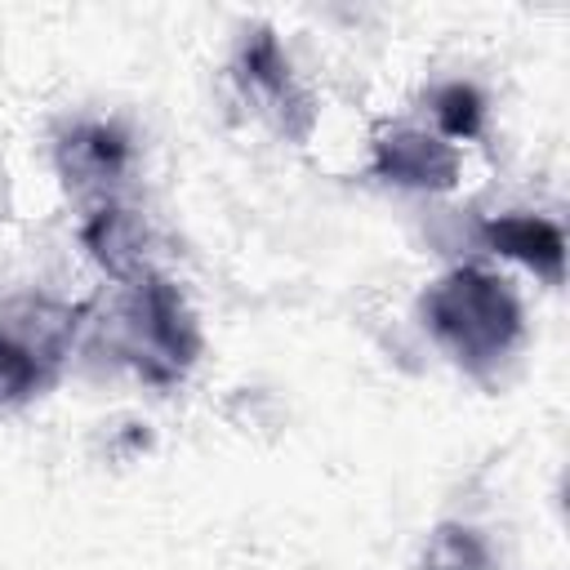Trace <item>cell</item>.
Instances as JSON below:
<instances>
[{
    "label": "cell",
    "mask_w": 570,
    "mask_h": 570,
    "mask_svg": "<svg viewBox=\"0 0 570 570\" xmlns=\"http://www.w3.org/2000/svg\"><path fill=\"white\" fill-rule=\"evenodd\" d=\"M423 321L436 334V343L450 347V356L472 374L499 365L521 338V307L512 289L476 267H459L441 276L423 294Z\"/></svg>",
    "instance_id": "6da1fadb"
},
{
    "label": "cell",
    "mask_w": 570,
    "mask_h": 570,
    "mask_svg": "<svg viewBox=\"0 0 570 570\" xmlns=\"http://www.w3.org/2000/svg\"><path fill=\"white\" fill-rule=\"evenodd\" d=\"M120 334H125V356L156 383L178 379L200 347V334L183 294L160 276L134 281V294L120 316Z\"/></svg>",
    "instance_id": "7a4b0ae2"
},
{
    "label": "cell",
    "mask_w": 570,
    "mask_h": 570,
    "mask_svg": "<svg viewBox=\"0 0 570 570\" xmlns=\"http://www.w3.org/2000/svg\"><path fill=\"white\" fill-rule=\"evenodd\" d=\"M374 174L401 187H450L459 178V151L419 129H401L379 142Z\"/></svg>",
    "instance_id": "3957f363"
},
{
    "label": "cell",
    "mask_w": 570,
    "mask_h": 570,
    "mask_svg": "<svg viewBox=\"0 0 570 570\" xmlns=\"http://www.w3.org/2000/svg\"><path fill=\"white\" fill-rule=\"evenodd\" d=\"M0 334L18 343L27 356H36L40 365H53L76 334V312L53 298H18L4 307Z\"/></svg>",
    "instance_id": "277c9868"
},
{
    "label": "cell",
    "mask_w": 570,
    "mask_h": 570,
    "mask_svg": "<svg viewBox=\"0 0 570 570\" xmlns=\"http://www.w3.org/2000/svg\"><path fill=\"white\" fill-rule=\"evenodd\" d=\"M485 245L494 254H508V258H521L525 267L543 272V276H561V258H566V240L561 232L548 223V218H530V214H503V218H490L481 227Z\"/></svg>",
    "instance_id": "5b68a950"
},
{
    "label": "cell",
    "mask_w": 570,
    "mask_h": 570,
    "mask_svg": "<svg viewBox=\"0 0 570 570\" xmlns=\"http://www.w3.org/2000/svg\"><path fill=\"white\" fill-rule=\"evenodd\" d=\"M89 254L111 272V276H142V227L125 209H102L85 227Z\"/></svg>",
    "instance_id": "8992f818"
},
{
    "label": "cell",
    "mask_w": 570,
    "mask_h": 570,
    "mask_svg": "<svg viewBox=\"0 0 570 570\" xmlns=\"http://www.w3.org/2000/svg\"><path fill=\"white\" fill-rule=\"evenodd\" d=\"M125 138L107 125H85L76 134L62 138V169L76 178V183H102V178H116L125 169Z\"/></svg>",
    "instance_id": "52a82bcc"
},
{
    "label": "cell",
    "mask_w": 570,
    "mask_h": 570,
    "mask_svg": "<svg viewBox=\"0 0 570 570\" xmlns=\"http://www.w3.org/2000/svg\"><path fill=\"white\" fill-rule=\"evenodd\" d=\"M240 80H245L254 94H263L272 107H281V102L294 98L289 62L281 58V45H276L267 31H258V36L245 45V53H240Z\"/></svg>",
    "instance_id": "ba28073f"
},
{
    "label": "cell",
    "mask_w": 570,
    "mask_h": 570,
    "mask_svg": "<svg viewBox=\"0 0 570 570\" xmlns=\"http://www.w3.org/2000/svg\"><path fill=\"white\" fill-rule=\"evenodd\" d=\"M423 570H485V543L463 525H441L423 552Z\"/></svg>",
    "instance_id": "9c48e42d"
},
{
    "label": "cell",
    "mask_w": 570,
    "mask_h": 570,
    "mask_svg": "<svg viewBox=\"0 0 570 570\" xmlns=\"http://www.w3.org/2000/svg\"><path fill=\"white\" fill-rule=\"evenodd\" d=\"M40 383H45V365L0 334V410L22 405Z\"/></svg>",
    "instance_id": "30bf717a"
},
{
    "label": "cell",
    "mask_w": 570,
    "mask_h": 570,
    "mask_svg": "<svg viewBox=\"0 0 570 570\" xmlns=\"http://www.w3.org/2000/svg\"><path fill=\"white\" fill-rule=\"evenodd\" d=\"M436 116H441L445 134L472 138V134L481 129V98H476V89H468V85H445V89L436 94Z\"/></svg>",
    "instance_id": "8fae6325"
}]
</instances>
